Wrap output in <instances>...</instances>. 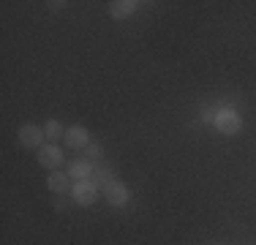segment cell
Masks as SVG:
<instances>
[{"label": "cell", "instance_id": "12", "mask_svg": "<svg viewBox=\"0 0 256 245\" xmlns=\"http://www.w3.org/2000/svg\"><path fill=\"white\" fill-rule=\"evenodd\" d=\"M101 152H104V147L96 144V142H90L88 147H84V158H98Z\"/></svg>", "mask_w": 256, "mask_h": 245}, {"label": "cell", "instance_id": "7", "mask_svg": "<svg viewBox=\"0 0 256 245\" xmlns=\"http://www.w3.org/2000/svg\"><path fill=\"white\" fill-rule=\"evenodd\" d=\"M63 142H66V147H71V150H84V147L90 144V131L84 126H68Z\"/></svg>", "mask_w": 256, "mask_h": 245}, {"label": "cell", "instance_id": "10", "mask_svg": "<svg viewBox=\"0 0 256 245\" xmlns=\"http://www.w3.org/2000/svg\"><path fill=\"white\" fill-rule=\"evenodd\" d=\"M44 136H46V142H54V144H58V139L60 136H66V128H63V122H60V120H46L44 122Z\"/></svg>", "mask_w": 256, "mask_h": 245}, {"label": "cell", "instance_id": "9", "mask_svg": "<svg viewBox=\"0 0 256 245\" xmlns=\"http://www.w3.org/2000/svg\"><path fill=\"white\" fill-rule=\"evenodd\" d=\"M46 188H50L52 194H68L71 188H74V180L68 177V172H50V177H46Z\"/></svg>", "mask_w": 256, "mask_h": 245}, {"label": "cell", "instance_id": "8", "mask_svg": "<svg viewBox=\"0 0 256 245\" xmlns=\"http://www.w3.org/2000/svg\"><path fill=\"white\" fill-rule=\"evenodd\" d=\"M139 6H142L139 0H112V3H106V14L112 20H128L136 14Z\"/></svg>", "mask_w": 256, "mask_h": 245}, {"label": "cell", "instance_id": "3", "mask_svg": "<svg viewBox=\"0 0 256 245\" xmlns=\"http://www.w3.org/2000/svg\"><path fill=\"white\" fill-rule=\"evenodd\" d=\"M63 161H66V156H63V150H60V144H54V142H46L38 150V166H44L50 172H58L63 166Z\"/></svg>", "mask_w": 256, "mask_h": 245}, {"label": "cell", "instance_id": "1", "mask_svg": "<svg viewBox=\"0 0 256 245\" xmlns=\"http://www.w3.org/2000/svg\"><path fill=\"white\" fill-rule=\"evenodd\" d=\"M212 128L224 136H237L242 131V114L232 106H221L216 109V118H212Z\"/></svg>", "mask_w": 256, "mask_h": 245}, {"label": "cell", "instance_id": "5", "mask_svg": "<svg viewBox=\"0 0 256 245\" xmlns=\"http://www.w3.org/2000/svg\"><path fill=\"white\" fill-rule=\"evenodd\" d=\"M71 196H74V202H76L79 207H90L96 199H98V186H96L93 180L74 182V188H71Z\"/></svg>", "mask_w": 256, "mask_h": 245}, {"label": "cell", "instance_id": "11", "mask_svg": "<svg viewBox=\"0 0 256 245\" xmlns=\"http://www.w3.org/2000/svg\"><path fill=\"white\" fill-rule=\"evenodd\" d=\"M112 180H114V172L109 169V166H96V172H93V182H96L98 188L109 186Z\"/></svg>", "mask_w": 256, "mask_h": 245}, {"label": "cell", "instance_id": "2", "mask_svg": "<svg viewBox=\"0 0 256 245\" xmlns=\"http://www.w3.org/2000/svg\"><path fill=\"white\" fill-rule=\"evenodd\" d=\"M44 126H36V122H25V126H20V131H16V142H20L25 150H41L46 142H44Z\"/></svg>", "mask_w": 256, "mask_h": 245}, {"label": "cell", "instance_id": "13", "mask_svg": "<svg viewBox=\"0 0 256 245\" xmlns=\"http://www.w3.org/2000/svg\"><path fill=\"white\" fill-rule=\"evenodd\" d=\"M212 118H216V112H212L210 106H204V109H202V120H204V122H212Z\"/></svg>", "mask_w": 256, "mask_h": 245}, {"label": "cell", "instance_id": "14", "mask_svg": "<svg viewBox=\"0 0 256 245\" xmlns=\"http://www.w3.org/2000/svg\"><path fill=\"white\" fill-rule=\"evenodd\" d=\"M46 6H50L52 11H60V8H66V0H60V3H58V0H50Z\"/></svg>", "mask_w": 256, "mask_h": 245}, {"label": "cell", "instance_id": "4", "mask_svg": "<svg viewBox=\"0 0 256 245\" xmlns=\"http://www.w3.org/2000/svg\"><path fill=\"white\" fill-rule=\"evenodd\" d=\"M104 199L112 207H126L128 202H131V188L120 180H112L109 186H104Z\"/></svg>", "mask_w": 256, "mask_h": 245}, {"label": "cell", "instance_id": "6", "mask_svg": "<svg viewBox=\"0 0 256 245\" xmlns=\"http://www.w3.org/2000/svg\"><path fill=\"white\" fill-rule=\"evenodd\" d=\"M68 177L74 182H82V180H93V172H96V164L90 161V158H74V161L68 164Z\"/></svg>", "mask_w": 256, "mask_h": 245}]
</instances>
